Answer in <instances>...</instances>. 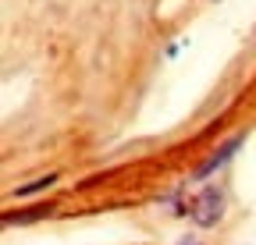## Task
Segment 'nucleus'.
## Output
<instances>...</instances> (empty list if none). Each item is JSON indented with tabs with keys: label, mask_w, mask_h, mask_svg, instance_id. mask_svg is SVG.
I'll use <instances>...</instances> for the list:
<instances>
[{
	"label": "nucleus",
	"mask_w": 256,
	"mask_h": 245,
	"mask_svg": "<svg viewBox=\"0 0 256 245\" xmlns=\"http://www.w3.org/2000/svg\"><path fill=\"white\" fill-rule=\"evenodd\" d=\"M220 213H224V196L220 189H203L196 199H192V221H196L200 228H214L220 221Z\"/></svg>",
	"instance_id": "f257e3e1"
},
{
	"label": "nucleus",
	"mask_w": 256,
	"mask_h": 245,
	"mask_svg": "<svg viewBox=\"0 0 256 245\" xmlns=\"http://www.w3.org/2000/svg\"><path fill=\"white\" fill-rule=\"evenodd\" d=\"M238 142H242V139H228V142H224V146H220V149L214 153V157H210V160H206V164H203V167L196 171V178H210V174H214V171H217L220 164H228V160H232V153L238 149Z\"/></svg>",
	"instance_id": "f03ea898"
},
{
	"label": "nucleus",
	"mask_w": 256,
	"mask_h": 245,
	"mask_svg": "<svg viewBox=\"0 0 256 245\" xmlns=\"http://www.w3.org/2000/svg\"><path fill=\"white\" fill-rule=\"evenodd\" d=\"M54 174H46V178H36V181H32V185H25V189H18V196H32V192H40V189H50L54 185Z\"/></svg>",
	"instance_id": "7ed1b4c3"
}]
</instances>
